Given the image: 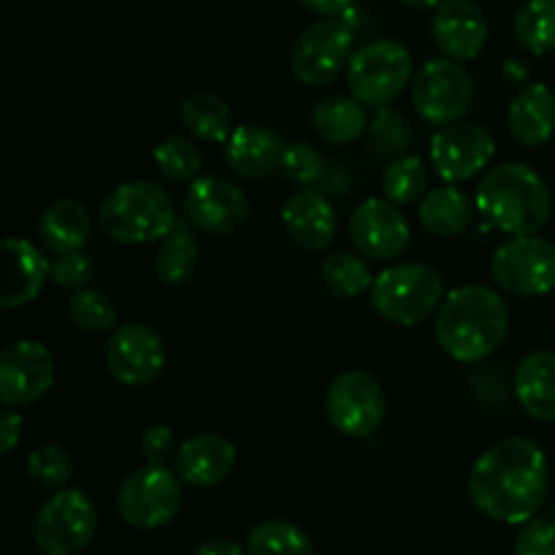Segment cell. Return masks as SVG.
Instances as JSON below:
<instances>
[{
	"instance_id": "5",
	"label": "cell",
	"mask_w": 555,
	"mask_h": 555,
	"mask_svg": "<svg viewBox=\"0 0 555 555\" xmlns=\"http://www.w3.org/2000/svg\"><path fill=\"white\" fill-rule=\"evenodd\" d=\"M444 296V280L434 266L399 263L374 276L369 304L385 323L415 328L439 312Z\"/></svg>"
},
{
	"instance_id": "36",
	"label": "cell",
	"mask_w": 555,
	"mask_h": 555,
	"mask_svg": "<svg viewBox=\"0 0 555 555\" xmlns=\"http://www.w3.org/2000/svg\"><path fill=\"white\" fill-rule=\"evenodd\" d=\"M25 475L41 491H63L70 482V477H74V461L57 442L41 444V448H36L27 455Z\"/></svg>"
},
{
	"instance_id": "8",
	"label": "cell",
	"mask_w": 555,
	"mask_h": 555,
	"mask_svg": "<svg viewBox=\"0 0 555 555\" xmlns=\"http://www.w3.org/2000/svg\"><path fill=\"white\" fill-rule=\"evenodd\" d=\"M184 502L182 477L163 464H144L117 488V513L141 531L163 529L179 515Z\"/></svg>"
},
{
	"instance_id": "11",
	"label": "cell",
	"mask_w": 555,
	"mask_h": 555,
	"mask_svg": "<svg viewBox=\"0 0 555 555\" xmlns=\"http://www.w3.org/2000/svg\"><path fill=\"white\" fill-rule=\"evenodd\" d=\"M491 276L509 296H547L555 291V244L537 233L509 236L493 249Z\"/></svg>"
},
{
	"instance_id": "31",
	"label": "cell",
	"mask_w": 555,
	"mask_h": 555,
	"mask_svg": "<svg viewBox=\"0 0 555 555\" xmlns=\"http://www.w3.org/2000/svg\"><path fill=\"white\" fill-rule=\"evenodd\" d=\"M320 282L334 298H358L372 291L374 274L361 253H331L320 263Z\"/></svg>"
},
{
	"instance_id": "40",
	"label": "cell",
	"mask_w": 555,
	"mask_h": 555,
	"mask_svg": "<svg viewBox=\"0 0 555 555\" xmlns=\"http://www.w3.org/2000/svg\"><path fill=\"white\" fill-rule=\"evenodd\" d=\"M177 437H173L171 428L166 423H155V426L144 428L141 434V455H144L146 464H163L177 455Z\"/></svg>"
},
{
	"instance_id": "9",
	"label": "cell",
	"mask_w": 555,
	"mask_h": 555,
	"mask_svg": "<svg viewBox=\"0 0 555 555\" xmlns=\"http://www.w3.org/2000/svg\"><path fill=\"white\" fill-rule=\"evenodd\" d=\"M385 390L374 374L350 369L331 379L325 390V417L331 428L347 439H369L383 428Z\"/></svg>"
},
{
	"instance_id": "25",
	"label": "cell",
	"mask_w": 555,
	"mask_h": 555,
	"mask_svg": "<svg viewBox=\"0 0 555 555\" xmlns=\"http://www.w3.org/2000/svg\"><path fill=\"white\" fill-rule=\"evenodd\" d=\"M477 204L459 190L455 184H444V188L428 190L417 206V220L426 228L431 236L437 238H455L466 233L475 222Z\"/></svg>"
},
{
	"instance_id": "22",
	"label": "cell",
	"mask_w": 555,
	"mask_h": 555,
	"mask_svg": "<svg viewBox=\"0 0 555 555\" xmlns=\"http://www.w3.org/2000/svg\"><path fill=\"white\" fill-rule=\"evenodd\" d=\"M173 464H177V475L182 477L184 486L215 488L228 480L236 466V448L222 434H195L179 444Z\"/></svg>"
},
{
	"instance_id": "37",
	"label": "cell",
	"mask_w": 555,
	"mask_h": 555,
	"mask_svg": "<svg viewBox=\"0 0 555 555\" xmlns=\"http://www.w3.org/2000/svg\"><path fill=\"white\" fill-rule=\"evenodd\" d=\"M282 173L296 188H318L325 179V160L314 146L293 141V144H287L285 157H282Z\"/></svg>"
},
{
	"instance_id": "34",
	"label": "cell",
	"mask_w": 555,
	"mask_h": 555,
	"mask_svg": "<svg viewBox=\"0 0 555 555\" xmlns=\"http://www.w3.org/2000/svg\"><path fill=\"white\" fill-rule=\"evenodd\" d=\"M68 318L85 334H108V331H114L119 325V312L112 304V298L90 285L70 293Z\"/></svg>"
},
{
	"instance_id": "45",
	"label": "cell",
	"mask_w": 555,
	"mask_h": 555,
	"mask_svg": "<svg viewBox=\"0 0 555 555\" xmlns=\"http://www.w3.org/2000/svg\"><path fill=\"white\" fill-rule=\"evenodd\" d=\"M404 5H412V9H434V5H442L444 0H401Z\"/></svg>"
},
{
	"instance_id": "15",
	"label": "cell",
	"mask_w": 555,
	"mask_h": 555,
	"mask_svg": "<svg viewBox=\"0 0 555 555\" xmlns=\"http://www.w3.org/2000/svg\"><path fill=\"white\" fill-rule=\"evenodd\" d=\"M247 193L231 179L198 177L184 193V217L190 225L209 236H233L249 220Z\"/></svg>"
},
{
	"instance_id": "19",
	"label": "cell",
	"mask_w": 555,
	"mask_h": 555,
	"mask_svg": "<svg viewBox=\"0 0 555 555\" xmlns=\"http://www.w3.org/2000/svg\"><path fill=\"white\" fill-rule=\"evenodd\" d=\"M287 141L285 135L276 133L274 128L266 125H238L233 133L228 135L225 146V163L233 173L242 179H269L276 171H282V157H285Z\"/></svg>"
},
{
	"instance_id": "12",
	"label": "cell",
	"mask_w": 555,
	"mask_h": 555,
	"mask_svg": "<svg viewBox=\"0 0 555 555\" xmlns=\"http://www.w3.org/2000/svg\"><path fill=\"white\" fill-rule=\"evenodd\" d=\"M352 30L341 20L314 22L298 36L291 52V74L304 87H325L350 65Z\"/></svg>"
},
{
	"instance_id": "43",
	"label": "cell",
	"mask_w": 555,
	"mask_h": 555,
	"mask_svg": "<svg viewBox=\"0 0 555 555\" xmlns=\"http://www.w3.org/2000/svg\"><path fill=\"white\" fill-rule=\"evenodd\" d=\"M193 555H247V547L238 545L236 540H228V537H215V540L201 542Z\"/></svg>"
},
{
	"instance_id": "42",
	"label": "cell",
	"mask_w": 555,
	"mask_h": 555,
	"mask_svg": "<svg viewBox=\"0 0 555 555\" xmlns=\"http://www.w3.org/2000/svg\"><path fill=\"white\" fill-rule=\"evenodd\" d=\"M22 428H25V421L16 412V406H5L3 421H0V453H14L16 444L22 442Z\"/></svg>"
},
{
	"instance_id": "3",
	"label": "cell",
	"mask_w": 555,
	"mask_h": 555,
	"mask_svg": "<svg viewBox=\"0 0 555 555\" xmlns=\"http://www.w3.org/2000/svg\"><path fill=\"white\" fill-rule=\"evenodd\" d=\"M477 215L507 236L540 233L551 220L553 198L545 179L526 163H502L477 184Z\"/></svg>"
},
{
	"instance_id": "32",
	"label": "cell",
	"mask_w": 555,
	"mask_h": 555,
	"mask_svg": "<svg viewBox=\"0 0 555 555\" xmlns=\"http://www.w3.org/2000/svg\"><path fill=\"white\" fill-rule=\"evenodd\" d=\"M515 41L534 57L555 49V0H526L513 22Z\"/></svg>"
},
{
	"instance_id": "24",
	"label": "cell",
	"mask_w": 555,
	"mask_h": 555,
	"mask_svg": "<svg viewBox=\"0 0 555 555\" xmlns=\"http://www.w3.org/2000/svg\"><path fill=\"white\" fill-rule=\"evenodd\" d=\"M513 390L526 415L540 423H555V352H529L515 366Z\"/></svg>"
},
{
	"instance_id": "30",
	"label": "cell",
	"mask_w": 555,
	"mask_h": 555,
	"mask_svg": "<svg viewBox=\"0 0 555 555\" xmlns=\"http://www.w3.org/2000/svg\"><path fill=\"white\" fill-rule=\"evenodd\" d=\"M247 555H314L312 537L285 518L260 520L244 540Z\"/></svg>"
},
{
	"instance_id": "38",
	"label": "cell",
	"mask_w": 555,
	"mask_h": 555,
	"mask_svg": "<svg viewBox=\"0 0 555 555\" xmlns=\"http://www.w3.org/2000/svg\"><path fill=\"white\" fill-rule=\"evenodd\" d=\"M95 276V260L85 253V249H76V253L54 255L52 260V282L60 291H81V287L90 285V280Z\"/></svg>"
},
{
	"instance_id": "35",
	"label": "cell",
	"mask_w": 555,
	"mask_h": 555,
	"mask_svg": "<svg viewBox=\"0 0 555 555\" xmlns=\"http://www.w3.org/2000/svg\"><path fill=\"white\" fill-rule=\"evenodd\" d=\"M152 160H155L157 171L168 179V182L177 184H190L193 179L201 177V168H204V155L195 146V141L184 139V135H168L152 152Z\"/></svg>"
},
{
	"instance_id": "6",
	"label": "cell",
	"mask_w": 555,
	"mask_h": 555,
	"mask_svg": "<svg viewBox=\"0 0 555 555\" xmlns=\"http://www.w3.org/2000/svg\"><path fill=\"white\" fill-rule=\"evenodd\" d=\"M412 52L401 41L379 38L358 49L347 65V87L366 108H385L412 85Z\"/></svg>"
},
{
	"instance_id": "29",
	"label": "cell",
	"mask_w": 555,
	"mask_h": 555,
	"mask_svg": "<svg viewBox=\"0 0 555 555\" xmlns=\"http://www.w3.org/2000/svg\"><path fill=\"white\" fill-rule=\"evenodd\" d=\"M155 269L157 282L166 287H182L198 271V242L190 222H179L171 233L160 242L155 253Z\"/></svg>"
},
{
	"instance_id": "27",
	"label": "cell",
	"mask_w": 555,
	"mask_h": 555,
	"mask_svg": "<svg viewBox=\"0 0 555 555\" xmlns=\"http://www.w3.org/2000/svg\"><path fill=\"white\" fill-rule=\"evenodd\" d=\"M309 122L325 144L345 146L366 130V106L352 95H331L314 103Z\"/></svg>"
},
{
	"instance_id": "2",
	"label": "cell",
	"mask_w": 555,
	"mask_h": 555,
	"mask_svg": "<svg viewBox=\"0 0 555 555\" xmlns=\"http://www.w3.org/2000/svg\"><path fill=\"white\" fill-rule=\"evenodd\" d=\"M509 307L488 285L455 287L434 314V336L444 356L459 363H480L504 345Z\"/></svg>"
},
{
	"instance_id": "1",
	"label": "cell",
	"mask_w": 555,
	"mask_h": 555,
	"mask_svg": "<svg viewBox=\"0 0 555 555\" xmlns=\"http://www.w3.org/2000/svg\"><path fill=\"white\" fill-rule=\"evenodd\" d=\"M547 482L551 469L545 450L529 437H504L475 461L466 491L486 518L524 526L545 504Z\"/></svg>"
},
{
	"instance_id": "18",
	"label": "cell",
	"mask_w": 555,
	"mask_h": 555,
	"mask_svg": "<svg viewBox=\"0 0 555 555\" xmlns=\"http://www.w3.org/2000/svg\"><path fill=\"white\" fill-rule=\"evenodd\" d=\"M488 16L475 0H444L437 5V14L431 22V36L442 57L475 60L488 43Z\"/></svg>"
},
{
	"instance_id": "20",
	"label": "cell",
	"mask_w": 555,
	"mask_h": 555,
	"mask_svg": "<svg viewBox=\"0 0 555 555\" xmlns=\"http://www.w3.org/2000/svg\"><path fill=\"white\" fill-rule=\"evenodd\" d=\"M285 233L307 253H325L334 244L339 220L331 201L314 188H301L285 201L280 211Z\"/></svg>"
},
{
	"instance_id": "17",
	"label": "cell",
	"mask_w": 555,
	"mask_h": 555,
	"mask_svg": "<svg viewBox=\"0 0 555 555\" xmlns=\"http://www.w3.org/2000/svg\"><path fill=\"white\" fill-rule=\"evenodd\" d=\"M350 242L356 253H361L366 260H396L410 249L412 228L404 211L390 204L388 198H369L352 211L350 217Z\"/></svg>"
},
{
	"instance_id": "41",
	"label": "cell",
	"mask_w": 555,
	"mask_h": 555,
	"mask_svg": "<svg viewBox=\"0 0 555 555\" xmlns=\"http://www.w3.org/2000/svg\"><path fill=\"white\" fill-rule=\"evenodd\" d=\"M372 133L388 152H404L406 146H410V130H406V122L396 112H388V108H383L379 117L374 119Z\"/></svg>"
},
{
	"instance_id": "26",
	"label": "cell",
	"mask_w": 555,
	"mask_h": 555,
	"mask_svg": "<svg viewBox=\"0 0 555 555\" xmlns=\"http://www.w3.org/2000/svg\"><path fill=\"white\" fill-rule=\"evenodd\" d=\"M92 233V217L87 206H81L74 198H60L43 209L38 220V236L43 247L54 255L76 253L85 249Z\"/></svg>"
},
{
	"instance_id": "44",
	"label": "cell",
	"mask_w": 555,
	"mask_h": 555,
	"mask_svg": "<svg viewBox=\"0 0 555 555\" xmlns=\"http://www.w3.org/2000/svg\"><path fill=\"white\" fill-rule=\"evenodd\" d=\"M298 3L304 5V9H309L312 14H320V16H334L339 14V11L350 9L356 0H298Z\"/></svg>"
},
{
	"instance_id": "4",
	"label": "cell",
	"mask_w": 555,
	"mask_h": 555,
	"mask_svg": "<svg viewBox=\"0 0 555 555\" xmlns=\"http://www.w3.org/2000/svg\"><path fill=\"white\" fill-rule=\"evenodd\" d=\"M98 225L112 242L152 244L163 242L179 225L173 201L150 179L122 182L103 198Z\"/></svg>"
},
{
	"instance_id": "7",
	"label": "cell",
	"mask_w": 555,
	"mask_h": 555,
	"mask_svg": "<svg viewBox=\"0 0 555 555\" xmlns=\"http://www.w3.org/2000/svg\"><path fill=\"white\" fill-rule=\"evenodd\" d=\"M98 531L95 502L79 488L54 491L33 518V542L43 555H79Z\"/></svg>"
},
{
	"instance_id": "10",
	"label": "cell",
	"mask_w": 555,
	"mask_h": 555,
	"mask_svg": "<svg viewBox=\"0 0 555 555\" xmlns=\"http://www.w3.org/2000/svg\"><path fill=\"white\" fill-rule=\"evenodd\" d=\"M412 106L428 125H453L466 117L475 101V79L464 63L437 57L423 63L412 79Z\"/></svg>"
},
{
	"instance_id": "14",
	"label": "cell",
	"mask_w": 555,
	"mask_h": 555,
	"mask_svg": "<svg viewBox=\"0 0 555 555\" xmlns=\"http://www.w3.org/2000/svg\"><path fill=\"white\" fill-rule=\"evenodd\" d=\"M428 157L439 179L448 184L466 182L486 171L496 157L491 130L477 122H453L431 135Z\"/></svg>"
},
{
	"instance_id": "13",
	"label": "cell",
	"mask_w": 555,
	"mask_h": 555,
	"mask_svg": "<svg viewBox=\"0 0 555 555\" xmlns=\"http://www.w3.org/2000/svg\"><path fill=\"white\" fill-rule=\"evenodd\" d=\"M106 369L119 385L144 388L166 369L168 350L163 336L146 323H125L112 331L106 341Z\"/></svg>"
},
{
	"instance_id": "46",
	"label": "cell",
	"mask_w": 555,
	"mask_h": 555,
	"mask_svg": "<svg viewBox=\"0 0 555 555\" xmlns=\"http://www.w3.org/2000/svg\"><path fill=\"white\" fill-rule=\"evenodd\" d=\"M472 555H486V553H472Z\"/></svg>"
},
{
	"instance_id": "33",
	"label": "cell",
	"mask_w": 555,
	"mask_h": 555,
	"mask_svg": "<svg viewBox=\"0 0 555 555\" xmlns=\"http://www.w3.org/2000/svg\"><path fill=\"white\" fill-rule=\"evenodd\" d=\"M383 195L396 206L417 204L428 193V168L421 157L401 155L383 171Z\"/></svg>"
},
{
	"instance_id": "23",
	"label": "cell",
	"mask_w": 555,
	"mask_h": 555,
	"mask_svg": "<svg viewBox=\"0 0 555 555\" xmlns=\"http://www.w3.org/2000/svg\"><path fill=\"white\" fill-rule=\"evenodd\" d=\"M507 130L520 146L537 150L555 133V92L542 81L524 87L507 108Z\"/></svg>"
},
{
	"instance_id": "39",
	"label": "cell",
	"mask_w": 555,
	"mask_h": 555,
	"mask_svg": "<svg viewBox=\"0 0 555 555\" xmlns=\"http://www.w3.org/2000/svg\"><path fill=\"white\" fill-rule=\"evenodd\" d=\"M513 555H555V524L531 518L515 537Z\"/></svg>"
},
{
	"instance_id": "21",
	"label": "cell",
	"mask_w": 555,
	"mask_h": 555,
	"mask_svg": "<svg viewBox=\"0 0 555 555\" xmlns=\"http://www.w3.org/2000/svg\"><path fill=\"white\" fill-rule=\"evenodd\" d=\"M3 263L5 276L3 287H0V307L3 309L27 307L41 296L47 280H52V263L27 238H5Z\"/></svg>"
},
{
	"instance_id": "28",
	"label": "cell",
	"mask_w": 555,
	"mask_h": 555,
	"mask_svg": "<svg viewBox=\"0 0 555 555\" xmlns=\"http://www.w3.org/2000/svg\"><path fill=\"white\" fill-rule=\"evenodd\" d=\"M182 125L190 135H195L204 144H225L228 135L233 133V112L225 103V98L215 92H193L182 101Z\"/></svg>"
},
{
	"instance_id": "16",
	"label": "cell",
	"mask_w": 555,
	"mask_h": 555,
	"mask_svg": "<svg viewBox=\"0 0 555 555\" xmlns=\"http://www.w3.org/2000/svg\"><path fill=\"white\" fill-rule=\"evenodd\" d=\"M57 366L43 341H11L0 356V401L3 406H30L52 390Z\"/></svg>"
}]
</instances>
